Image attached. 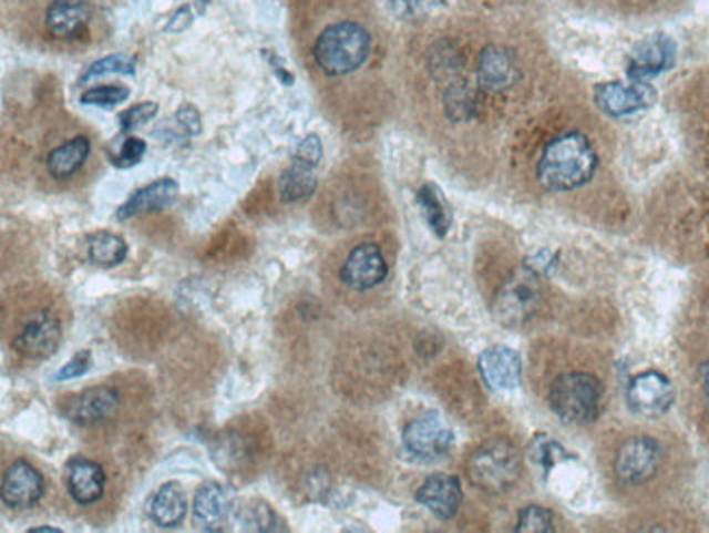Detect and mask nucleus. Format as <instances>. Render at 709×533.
<instances>
[{
	"label": "nucleus",
	"instance_id": "nucleus-36",
	"mask_svg": "<svg viewBox=\"0 0 709 533\" xmlns=\"http://www.w3.org/2000/svg\"><path fill=\"white\" fill-rule=\"evenodd\" d=\"M92 368V352L90 350H79L71 361L55 375V381H72L83 377Z\"/></svg>",
	"mask_w": 709,
	"mask_h": 533
},
{
	"label": "nucleus",
	"instance_id": "nucleus-19",
	"mask_svg": "<svg viewBox=\"0 0 709 533\" xmlns=\"http://www.w3.org/2000/svg\"><path fill=\"white\" fill-rule=\"evenodd\" d=\"M520 79V66L513 51L492 44L481 53L479 60V81L485 90L502 92L515 85Z\"/></svg>",
	"mask_w": 709,
	"mask_h": 533
},
{
	"label": "nucleus",
	"instance_id": "nucleus-27",
	"mask_svg": "<svg viewBox=\"0 0 709 533\" xmlns=\"http://www.w3.org/2000/svg\"><path fill=\"white\" fill-rule=\"evenodd\" d=\"M445 114L454 123L470 121L476 114V94L467 83H454L443 96Z\"/></svg>",
	"mask_w": 709,
	"mask_h": 533
},
{
	"label": "nucleus",
	"instance_id": "nucleus-5",
	"mask_svg": "<svg viewBox=\"0 0 709 533\" xmlns=\"http://www.w3.org/2000/svg\"><path fill=\"white\" fill-rule=\"evenodd\" d=\"M542 274L531 265L515 269L497 291L494 315L502 326H524L540 308L542 300Z\"/></svg>",
	"mask_w": 709,
	"mask_h": 533
},
{
	"label": "nucleus",
	"instance_id": "nucleus-28",
	"mask_svg": "<svg viewBox=\"0 0 709 533\" xmlns=\"http://www.w3.org/2000/svg\"><path fill=\"white\" fill-rule=\"evenodd\" d=\"M236 519L247 532H276V514L263 501H249L236 512Z\"/></svg>",
	"mask_w": 709,
	"mask_h": 533
},
{
	"label": "nucleus",
	"instance_id": "nucleus-4",
	"mask_svg": "<svg viewBox=\"0 0 709 533\" xmlns=\"http://www.w3.org/2000/svg\"><path fill=\"white\" fill-rule=\"evenodd\" d=\"M470 481L490 494L511 490L522 474V458L506 440H492L481 447L467 463Z\"/></svg>",
	"mask_w": 709,
	"mask_h": 533
},
{
	"label": "nucleus",
	"instance_id": "nucleus-39",
	"mask_svg": "<svg viewBox=\"0 0 709 533\" xmlns=\"http://www.w3.org/2000/svg\"><path fill=\"white\" fill-rule=\"evenodd\" d=\"M265 58L271 62V66H274V71H276V75L282 79V83H292V75L286 71V66H284L282 62H280L276 55L271 58V55L265 51Z\"/></svg>",
	"mask_w": 709,
	"mask_h": 533
},
{
	"label": "nucleus",
	"instance_id": "nucleus-15",
	"mask_svg": "<svg viewBox=\"0 0 709 533\" xmlns=\"http://www.w3.org/2000/svg\"><path fill=\"white\" fill-rule=\"evenodd\" d=\"M177 195H179V186H177L175 180H171V177L155 180V182H151V184L138 188V191L116 211V219H119V222H127V219H134V217H141V215L166 211V208H171V206L177 202Z\"/></svg>",
	"mask_w": 709,
	"mask_h": 533
},
{
	"label": "nucleus",
	"instance_id": "nucleus-10",
	"mask_svg": "<svg viewBox=\"0 0 709 533\" xmlns=\"http://www.w3.org/2000/svg\"><path fill=\"white\" fill-rule=\"evenodd\" d=\"M661 463V447L653 438H634L616 455V476L625 485H639L655 476Z\"/></svg>",
	"mask_w": 709,
	"mask_h": 533
},
{
	"label": "nucleus",
	"instance_id": "nucleus-2",
	"mask_svg": "<svg viewBox=\"0 0 709 533\" xmlns=\"http://www.w3.org/2000/svg\"><path fill=\"white\" fill-rule=\"evenodd\" d=\"M371 51V38L364 27L352 20L335 22L321 31L312 55L328 76L350 75L358 71Z\"/></svg>",
	"mask_w": 709,
	"mask_h": 533
},
{
	"label": "nucleus",
	"instance_id": "nucleus-35",
	"mask_svg": "<svg viewBox=\"0 0 709 533\" xmlns=\"http://www.w3.org/2000/svg\"><path fill=\"white\" fill-rule=\"evenodd\" d=\"M175 123L179 125V130L186 134V136H199L202 130H204V123H202V114L195 105L191 103H184L177 114H175Z\"/></svg>",
	"mask_w": 709,
	"mask_h": 533
},
{
	"label": "nucleus",
	"instance_id": "nucleus-32",
	"mask_svg": "<svg viewBox=\"0 0 709 533\" xmlns=\"http://www.w3.org/2000/svg\"><path fill=\"white\" fill-rule=\"evenodd\" d=\"M155 114H157V103H153V101H144V103H138V105L121 112V116H119L121 132L127 134V132L138 130L142 125H146Z\"/></svg>",
	"mask_w": 709,
	"mask_h": 533
},
{
	"label": "nucleus",
	"instance_id": "nucleus-38",
	"mask_svg": "<svg viewBox=\"0 0 709 533\" xmlns=\"http://www.w3.org/2000/svg\"><path fill=\"white\" fill-rule=\"evenodd\" d=\"M389 4L398 16H415L424 0H389Z\"/></svg>",
	"mask_w": 709,
	"mask_h": 533
},
{
	"label": "nucleus",
	"instance_id": "nucleus-29",
	"mask_svg": "<svg viewBox=\"0 0 709 533\" xmlns=\"http://www.w3.org/2000/svg\"><path fill=\"white\" fill-rule=\"evenodd\" d=\"M134 73H136V60L127 53H116V55H107V58L90 64L88 71L79 79V83H88L96 76L134 75Z\"/></svg>",
	"mask_w": 709,
	"mask_h": 533
},
{
	"label": "nucleus",
	"instance_id": "nucleus-21",
	"mask_svg": "<svg viewBox=\"0 0 709 533\" xmlns=\"http://www.w3.org/2000/svg\"><path fill=\"white\" fill-rule=\"evenodd\" d=\"M92 9L88 0H53L47 9V29L60 40L79 35L90 22Z\"/></svg>",
	"mask_w": 709,
	"mask_h": 533
},
{
	"label": "nucleus",
	"instance_id": "nucleus-30",
	"mask_svg": "<svg viewBox=\"0 0 709 533\" xmlns=\"http://www.w3.org/2000/svg\"><path fill=\"white\" fill-rule=\"evenodd\" d=\"M130 99V88L125 85H96L81 94L83 105L96 107H116Z\"/></svg>",
	"mask_w": 709,
	"mask_h": 533
},
{
	"label": "nucleus",
	"instance_id": "nucleus-24",
	"mask_svg": "<svg viewBox=\"0 0 709 533\" xmlns=\"http://www.w3.org/2000/svg\"><path fill=\"white\" fill-rule=\"evenodd\" d=\"M317 188V175L312 166L295 162L284 171L278 182V193L284 204H297L308 199Z\"/></svg>",
	"mask_w": 709,
	"mask_h": 533
},
{
	"label": "nucleus",
	"instance_id": "nucleus-13",
	"mask_svg": "<svg viewBox=\"0 0 709 533\" xmlns=\"http://www.w3.org/2000/svg\"><path fill=\"white\" fill-rule=\"evenodd\" d=\"M675 42L668 35H650L638 42L629 55V76L634 81H646L661 75L675 64Z\"/></svg>",
	"mask_w": 709,
	"mask_h": 533
},
{
	"label": "nucleus",
	"instance_id": "nucleus-33",
	"mask_svg": "<svg viewBox=\"0 0 709 533\" xmlns=\"http://www.w3.org/2000/svg\"><path fill=\"white\" fill-rule=\"evenodd\" d=\"M531 453L537 463L544 465V470H551L555 463L569 459V453H566L559 444L551 442L546 435H537V440L531 447Z\"/></svg>",
	"mask_w": 709,
	"mask_h": 533
},
{
	"label": "nucleus",
	"instance_id": "nucleus-14",
	"mask_svg": "<svg viewBox=\"0 0 709 533\" xmlns=\"http://www.w3.org/2000/svg\"><path fill=\"white\" fill-rule=\"evenodd\" d=\"M415 499L436 519L450 521L459 514L463 503L461 481L450 474H432L420 485Z\"/></svg>",
	"mask_w": 709,
	"mask_h": 533
},
{
	"label": "nucleus",
	"instance_id": "nucleus-22",
	"mask_svg": "<svg viewBox=\"0 0 709 533\" xmlns=\"http://www.w3.org/2000/svg\"><path fill=\"white\" fill-rule=\"evenodd\" d=\"M188 499L179 483H164L151 501V519L162 530H175L186 521Z\"/></svg>",
	"mask_w": 709,
	"mask_h": 533
},
{
	"label": "nucleus",
	"instance_id": "nucleus-25",
	"mask_svg": "<svg viewBox=\"0 0 709 533\" xmlns=\"http://www.w3.org/2000/svg\"><path fill=\"white\" fill-rule=\"evenodd\" d=\"M127 243L123 236L112 232H96L88 238V258L92 265L110 269L127 258Z\"/></svg>",
	"mask_w": 709,
	"mask_h": 533
},
{
	"label": "nucleus",
	"instance_id": "nucleus-37",
	"mask_svg": "<svg viewBox=\"0 0 709 533\" xmlns=\"http://www.w3.org/2000/svg\"><path fill=\"white\" fill-rule=\"evenodd\" d=\"M321 157H323V145H321V141H319L317 134L306 136V139L299 143L297 152H295V162H301V164L312 166V168L321 162Z\"/></svg>",
	"mask_w": 709,
	"mask_h": 533
},
{
	"label": "nucleus",
	"instance_id": "nucleus-31",
	"mask_svg": "<svg viewBox=\"0 0 709 533\" xmlns=\"http://www.w3.org/2000/svg\"><path fill=\"white\" fill-rule=\"evenodd\" d=\"M515 532L522 533H551L555 532V519L553 514L542 505H528L517 516Z\"/></svg>",
	"mask_w": 709,
	"mask_h": 533
},
{
	"label": "nucleus",
	"instance_id": "nucleus-41",
	"mask_svg": "<svg viewBox=\"0 0 709 533\" xmlns=\"http://www.w3.org/2000/svg\"><path fill=\"white\" fill-rule=\"evenodd\" d=\"M29 533H62L58 527H33Z\"/></svg>",
	"mask_w": 709,
	"mask_h": 533
},
{
	"label": "nucleus",
	"instance_id": "nucleus-34",
	"mask_svg": "<svg viewBox=\"0 0 709 533\" xmlns=\"http://www.w3.org/2000/svg\"><path fill=\"white\" fill-rule=\"evenodd\" d=\"M144 153H146V143L136 136H130L121 143L119 152L112 153V164L116 168H132L141 164Z\"/></svg>",
	"mask_w": 709,
	"mask_h": 533
},
{
	"label": "nucleus",
	"instance_id": "nucleus-8",
	"mask_svg": "<svg viewBox=\"0 0 709 533\" xmlns=\"http://www.w3.org/2000/svg\"><path fill=\"white\" fill-rule=\"evenodd\" d=\"M655 99H657L655 90L644 81H634V83L612 81V83H600L594 90L596 105L607 116H614V119L631 116L636 112L648 110L655 103Z\"/></svg>",
	"mask_w": 709,
	"mask_h": 533
},
{
	"label": "nucleus",
	"instance_id": "nucleus-3",
	"mask_svg": "<svg viewBox=\"0 0 709 533\" xmlns=\"http://www.w3.org/2000/svg\"><path fill=\"white\" fill-rule=\"evenodd\" d=\"M603 402V385L585 372L562 375L551 387V407L566 424L596 420Z\"/></svg>",
	"mask_w": 709,
	"mask_h": 533
},
{
	"label": "nucleus",
	"instance_id": "nucleus-9",
	"mask_svg": "<svg viewBox=\"0 0 709 533\" xmlns=\"http://www.w3.org/2000/svg\"><path fill=\"white\" fill-rule=\"evenodd\" d=\"M62 344V326L51 312L31 315L13 339V348L27 359H49Z\"/></svg>",
	"mask_w": 709,
	"mask_h": 533
},
{
	"label": "nucleus",
	"instance_id": "nucleus-7",
	"mask_svg": "<svg viewBox=\"0 0 709 533\" xmlns=\"http://www.w3.org/2000/svg\"><path fill=\"white\" fill-rule=\"evenodd\" d=\"M627 402L631 411L644 418H661L675 402V387L657 370H646L634 377L627 387Z\"/></svg>",
	"mask_w": 709,
	"mask_h": 533
},
{
	"label": "nucleus",
	"instance_id": "nucleus-11",
	"mask_svg": "<svg viewBox=\"0 0 709 533\" xmlns=\"http://www.w3.org/2000/svg\"><path fill=\"white\" fill-rule=\"evenodd\" d=\"M44 494V479L29 461L11 463L2 474L0 496L7 508L27 510L33 508Z\"/></svg>",
	"mask_w": 709,
	"mask_h": 533
},
{
	"label": "nucleus",
	"instance_id": "nucleus-12",
	"mask_svg": "<svg viewBox=\"0 0 709 533\" xmlns=\"http://www.w3.org/2000/svg\"><path fill=\"white\" fill-rule=\"evenodd\" d=\"M387 274L389 267L380 247L373 243H362L350 252L348 260L343 263L341 280L354 291H369L378 287Z\"/></svg>",
	"mask_w": 709,
	"mask_h": 533
},
{
	"label": "nucleus",
	"instance_id": "nucleus-17",
	"mask_svg": "<svg viewBox=\"0 0 709 533\" xmlns=\"http://www.w3.org/2000/svg\"><path fill=\"white\" fill-rule=\"evenodd\" d=\"M479 372L492 391H508L522 381V359L506 346H494L481 355Z\"/></svg>",
	"mask_w": 709,
	"mask_h": 533
},
{
	"label": "nucleus",
	"instance_id": "nucleus-20",
	"mask_svg": "<svg viewBox=\"0 0 709 533\" xmlns=\"http://www.w3.org/2000/svg\"><path fill=\"white\" fill-rule=\"evenodd\" d=\"M66 488L74 503L92 505L105 492V472L96 461L72 459L66 470Z\"/></svg>",
	"mask_w": 709,
	"mask_h": 533
},
{
	"label": "nucleus",
	"instance_id": "nucleus-23",
	"mask_svg": "<svg viewBox=\"0 0 709 533\" xmlns=\"http://www.w3.org/2000/svg\"><path fill=\"white\" fill-rule=\"evenodd\" d=\"M90 155V141L85 136H76L62 147L49 153L47 168L55 180H69L88 160Z\"/></svg>",
	"mask_w": 709,
	"mask_h": 533
},
{
	"label": "nucleus",
	"instance_id": "nucleus-26",
	"mask_svg": "<svg viewBox=\"0 0 709 533\" xmlns=\"http://www.w3.org/2000/svg\"><path fill=\"white\" fill-rule=\"evenodd\" d=\"M418 204L424 213L430 229L436 236H445L450 229V213H448V206H445L441 193L436 191V186H432V184L422 186L418 193Z\"/></svg>",
	"mask_w": 709,
	"mask_h": 533
},
{
	"label": "nucleus",
	"instance_id": "nucleus-6",
	"mask_svg": "<svg viewBox=\"0 0 709 533\" xmlns=\"http://www.w3.org/2000/svg\"><path fill=\"white\" fill-rule=\"evenodd\" d=\"M402 440L413 458L434 461L450 453L454 433L439 413H425L407 424Z\"/></svg>",
	"mask_w": 709,
	"mask_h": 533
},
{
	"label": "nucleus",
	"instance_id": "nucleus-16",
	"mask_svg": "<svg viewBox=\"0 0 709 533\" xmlns=\"http://www.w3.org/2000/svg\"><path fill=\"white\" fill-rule=\"evenodd\" d=\"M119 407V393L110 387H92L71 398L64 407V416L79 424L92 427L110 418Z\"/></svg>",
	"mask_w": 709,
	"mask_h": 533
},
{
	"label": "nucleus",
	"instance_id": "nucleus-18",
	"mask_svg": "<svg viewBox=\"0 0 709 533\" xmlns=\"http://www.w3.org/2000/svg\"><path fill=\"white\" fill-rule=\"evenodd\" d=\"M232 516V503L225 490L216 483H204L195 494L193 519L197 530L208 533L225 532Z\"/></svg>",
	"mask_w": 709,
	"mask_h": 533
},
{
	"label": "nucleus",
	"instance_id": "nucleus-40",
	"mask_svg": "<svg viewBox=\"0 0 709 533\" xmlns=\"http://www.w3.org/2000/svg\"><path fill=\"white\" fill-rule=\"evenodd\" d=\"M701 381H703V393H706V400L709 404V361L701 368Z\"/></svg>",
	"mask_w": 709,
	"mask_h": 533
},
{
	"label": "nucleus",
	"instance_id": "nucleus-1",
	"mask_svg": "<svg viewBox=\"0 0 709 533\" xmlns=\"http://www.w3.org/2000/svg\"><path fill=\"white\" fill-rule=\"evenodd\" d=\"M598 166L592 143L576 132L555 139L540 157L537 180L546 191H574L585 186Z\"/></svg>",
	"mask_w": 709,
	"mask_h": 533
}]
</instances>
